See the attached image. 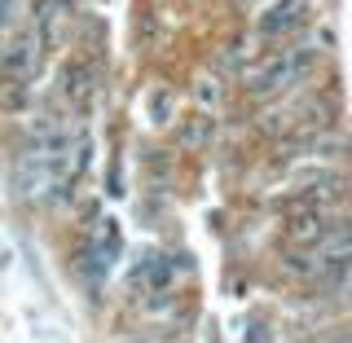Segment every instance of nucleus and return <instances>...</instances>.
<instances>
[{"label":"nucleus","mask_w":352,"mask_h":343,"mask_svg":"<svg viewBox=\"0 0 352 343\" xmlns=\"http://www.w3.org/2000/svg\"><path fill=\"white\" fill-rule=\"evenodd\" d=\"M88 137L62 110H44L31 119L27 146H22V181H27L31 198L58 207L71 198V190L80 185V176L88 172Z\"/></svg>","instance_id":"1"},{"label":"nucleus","mask_w":352,"mask_h":343,"mask_svg":"<svg viewBox=\"0 0 352 343\" xmlns=\"http://www.w3.org/2000/svg\"><path fill=\"white\" fill-rule=\"evenodd\" d=\"M308 66H313V49L300 44V40H291V44H282V49H273L269 58L247 75V88H251V97H278V93H286V88H295L304 80Z\"/></svg>","instance_id":"2"},{"label":"nucleus","mask_w":352,"mask_h":343,"mask_svg":"<svg viewBox=\"0 0 352 343\" xmlns=\"http://www.w3.org/2000/svg\"><path fill=\"white\" fill-rule=\"evenodd\" d=\"M176 282H181V260L168 256V251H146L128 273V286L137 300H150V304H163L176 295Z\"/></svg>","instance_id":"3"},{"label":"nucleus","mask_w":352,"mask_h":343,"mask_svg":"<svg viewBox=\"0 0 352 343\" xmlns=\"http://www.w3.org/2000/svg\"><path fill=\"white\" fill-rule=\"evenodd\" d=\"M97 88H102L97 62L75 58V62H66V71L58 80V102L66 106V115H88L97 106Z\"/></svg>","instance_id":"4"},{"label":"nucleus","mask_w":352,"mask_h":343,"mask_svg":"<svg viewBox=\"0 0 352 343\" xmlns=\"http://www.w3.org/2000/svg\"><path fill=\"white\" fill-rule=\"evenodd\" d=\"M304 22H308V0H273L256 18V31H260L264 44L282 49V44H291L304 31Z\"/></svg>","instance_id":"5"},{"label":"nucleus","mask_w":352,"mask_h":343,"mask_svg":"<svg viewBox=\"0 0 352 343\" xmlns=\"http://www.w3.org/2000/svg\"><path fill=\"white\" fill-rule=\"evenodd\" d=\"M115 260H119V229H115V220H97V229L88 234V247L80 256V269L93 282H106V273L115 269Z\"/></svg>","instance_id":"6"},{"label":"nucleus","mask_w":352,"mask_h":343,"mask_svg":"<svg viewBox=\"0 0 352 343\" xmlns=\"http://www.w3.org/2000/svg\"><path fill=\"white\" fill-rule=\"evenodd\" d=\"M66 22H71V5L66 0H40L36 9V31L44 44H58L66 36Z\"/></svg>","instance_id":"7"},{"label":"nucleus","mask_w":352,"mask_h":343,"mask_svg":"<svg viewBox=\"0 0 352 343\" xmlns=\"http://www.w3.org/2000/svg\"><path fill=\"white\" fill-rule=\"evenodd\" d=\"M18 31V0H0V40Z\"/></svg>","instance_id":"8"},{"label":"nucleus","mask_w":352,"mask_h":343,"mask_svg":"<svg viewBox=\"0 0 352 343\" xmlns=\"http://www.w3.org/2000/svg\"><path fill=\"white\" fill-rule=\"evenodd\" d=\"M322 343H352V335H330V339H322Z\"/></svg>","instance_id":"9"}]
</instances>
